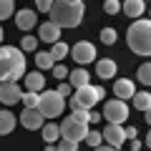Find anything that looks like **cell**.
Here are the masks:
<instances>
[{"label": "cell", "mask_w": 151, "mask_h": 151, "mask_svg": "<svg viewBox=\"0 0 151 151\" xmlns=\"http://www.w3.org/2000/svg\"><path fill=\"white\" fill-rule=\"evenodd\" d=\"M25 78V55L15 45H0V83Z\"/></svg>", "instance_id": "obj_1"}, {"label": "cell", "mask_w": 151, "mask_h": 151, "mask_svg": "<svg viewBox=\"0 0 151 151\" xmlns=\"http://www.w3.org/2000/svg\"><path fill=\"white\" fill-rule=\"evenodd\" d=\"M86 5L83 3H70V0H53L50 5V23L58 28H76L83 20Z\"/></svg>", "instance_id": "obj_2"}, {"label": "cell", "mask_w": 151, "mask_h": 151, "mask_svg": "<svg viewBox=\"0 0 151 151\" xmlns=\"http://www.w3.org/2000/svg\"><path fill=\"white\" fill-rule=\"evenodd\" d=\"M88 111H83V108H78V111H73L68 116V119L60 124V139L65 141H73V144H78V141L86 139V134L91 129H88Z\"/></svg>", "instance_id": "obj_3"}, {"label": "cell", "mask_w": 151, "mask_h": 151, "mask_svg": "<svg viewBox=\"0 0 151 151\" xmlns=\"http://www.w3.org/2000/svg\"><path fill=\"white\" fill-rule=\"evenodd\" d=\"M126 43L134 53L151 55V20H136L126 33Z\"/></svg>", "instance_id": "obj_4"}, {"label": "cell", "mask_w": 151, "mask_h": 151, "mask_svg": "<svg viewBox=\"0 0 151 151\" xmlns=\"http://www.w3.org/2000/svg\"><path fill=\"white\" fill-rule=\"evenodd\" d=\"M65 108V98L58 91H45L40 93V103H38V111L43 113V119H55L60 116Z\"/></svg>", "instance_id": "obj_5"}, {"label": "cell", "mask_w": 151, "mask_h": 151, "mask_svg": "<svg viewBox=\"0 0 151 151\" xmlns=\"http://www.w3.org/2000/svg\"><path fill=\"white\" fill-rule=\"evenodd\" d=\"M103 93H106V91H103L101 86H83V88H78V91H76L73 101L78 103V108H83V111H91V108L103 98Z\"/></svg>", "instance_id": "obj_6"}, {"label": "cell", "mask_w": 151, "mask_h": 151, "mask_svg": "<svg viewBox=\"0 0 151 151\" xmlns=\"http://www.w3.org/2000/svg\"><path fill=\"white\" fill-rule=\"evenodd\" d=\"M103 116H106L108 124L121 126L126 119H129V106H126V101H119V98H113V101H108L106 106H103Z\"/></svg>", "instance_id": "obj_7"}, {"label": "cell", "mask_w": 151, "mask_h": 151, "mask_svg": "<svg viewBox=\"0 0 151 151\" xmlns=\"http://www.w3.org/2000/svg\"><path fill=\"white\" fill-rule=\"evenodd\" d=\"M70 55L78 65H86V63H93L96 60V45L88 43V40H81V43H76L70 48Z\"/></svg>", "instance_id": "obj_8"}, {"label": "cell", "mask_w": 151, "mask_h": 151, "mask_svg": "<svg viewBox=\"0 0 151 151\" xmlns=\"http://www.w3.org/2000/svg\"><path fill=\"white\" fill-rule=\"evenodd\" d=\"M0 101L5 103V106H13V103L23 101V88L18 86V83H13V81L3 83V86H0Z\"/></svg>", "instance_id": "obj_9"}, {"label": "cell", "mask_w": 151, "mask_h": 151, "mask_svg": "<svg viewBox=\"0 0 151 151\" xmlns=\"http://www.w3.org/2000/svg\"><path fill=\"white\" fill-rule=\"evenodd\" d=\"M20 124L25 126V129L35 131V129H43V126H45V119H43V113L38 111V108H23Z\"/></svg>", "instance_id": "obj_10"}, {"label": "cell", "mask_w": 151, "mask_h": 151, "mask_svg": "<svg viewBox=\"0 0 151 151\" xmlns=\"http://www.w3.org/2000/svg\"><path fill=\"white\" fill-rule=\"evenodd\" d=\"M103 139H106L108 146H113V149H119L121 144L126 141V134H124V126H116V124H108L106 129H103Z\"/></svg>", "instance_id": "obj_11"}, {"label": "cell", "mask_w": 151, "mask_h": 151, "mask_svg": "<svg viewBox=\"0 0 151 151\" xmlns=\"http://www.w3.org/2000/svg\"><path fill=\"white\" fill-rule=\"evenodd\" d=\"M38 35H40V40L43 43H58L60 40V28L55 25V23H40L38 25Z\"/></svg>", "instance_id": "obj_12"}, {"label": "cell", "mask_w": 151, "mask_h": 151, "mask_svg": "<svg viewBox=\"0 0 151 151\" xmlns=\"http://www.w3.org/2000/svg\"><path fill=\"white\" fill-rule=\"evenodd\" d=\"M113 93H116L119 101H129V98L136 96V86H134V81H129V78H119L116 86H113Z\"/></svg>", "instance_id": "obj_13"}, {"label": "cell", "mask_w": 151, "mask_h": 151, "mask_svg": "<svg viewBox=\"0 0 151 151\" xmlns=\"http://www.w3.org/2000/svg\"><path fill=\"white\" fill-rule=\"evenodd\" d=\"M15 25L20 28V30H30V28H35V25H40L38 23V18H35V10H18L15 13Z\"/></svg>", "instance_id": "obj_14"}, {"label": "cell", "mask_w": 151, "mask_h": 151, "mask_svg": "<svg viewBox=\"0 0 151 151\" xmlns=\"http://www.w3.org/2000/svg\"><path fill=\"white\" fill-rule=\"evenodd\" d=\"M45 86V78L40 70H33V73H25V91L28 93H38Z\"/></svg>", "instance_id": "obj_15"}, {"label": "cell", "mask_w": 151, "mask_h": 151, "mask_svg": "<svg viewBox=\"0 0 151 151\" xmlns=\"http://www.w3.org/2000/svg\"><path fill=\"white\" fill-rule=\"evenodd\" d=\"M68 78H70V88H83V86H88V81H91V76H88V70L86 68H76V70H70L68 73Z\"/></svg>", "instance_id": "obj_16"}, {"label": "cell", "mask_w": 151, "mask_h": 151, "mask_svg": "<svg viewBox=\"0 0 151 151\" xmlns=\"http://www.w3.org/2000/svg\"><path fill=\"white\" fill-rule=\"evenodd\" d=\"M116 68H119V65L113 63L111 58H101L96 63V73H98V78H113V76H116Z\"/></svg>", "instance_id": "obj_17"}, {"label": "cell", "mask_w": 151, "mask_h": 151, "mask_svg": "<svg viewBox=\"0 0 151 151\" xmlns=\"http://www.w3.org/2000/svg\"><path fill=\"white\" fill-rule=\"evenodd\" d=\"M121 10L129 18H139L141 13H144V0H126L124 5H121Z\"/></svg>", "instance_id": "obj_18"}, {"label": "cell", "mask_w": 151, "mask_h": 151, "mask_svg": "<svg viewBox=\"0 0 151 151\" xmlns=\"http://www.w3.org/2000/svg\"><path fill=\"white\" fill-rule=\"evenodd\" d=\"M13 129H15V116L10 111H0V136L10 134Z\"/></svg>", "instance_id": "obj_19"}, {"label": "cell", "mask_w": 151, "mask_h": 151, "mask_svg": "<svg viewBox=\"0 0 151 151\" xmlns=\"http://www.w3.org/2000/svg\"><path fill=\"white\" fill-rule=\"evenodd\" d=\"M43 139L48 144H58L60 141V126H55V121H50V124L43 126Z\"/></svg>", "instance_id": "obj_20"}, {"label": "cell", "mask_w": 151, "mask_h": 151, "mask_svg": "<svg viewBox=\"0 0 151 151\" xmlns=\"http://www.w3.org/2000/svg\"><path fill=\"white\" fill-rule=\"evenodd\" d=\"M134 106L141 108V111H149V108H151V93H149V91L136 93V96H134Z\"/></svg>", "instance_id": "obj_21"}, {"label": "cell", "mask_w": 151, "mask_h": 151, "mask_svg": "<svg viewBox=\"0 0 151 151\" xmlns=\"http://www.w3.org/2000/svg\"><path fill=\"white\" fill-rule=\"evenodd\" d=\"M48 53L53 55V60H55V63H58V60H63L65 55L70 53V48H68V45H65V43H60V40H58V43H53V48H50Z\"/></svg>", "instance_id": "obj_22"}, {"label": "cell", "mask_w": 151, "mask_h": 151, "mask_svg": "<svg viewBox=\"0 0 151 151\" xmlns=\"http://www.w3.org/2000/svg\"><path fill=\"white\" fill-rule=\"evenodd\" d=\"M35 65L40 70H45V68H53L55 60H53V55H50V53H35Z\"/></svg>", "instance_id": "obj_23"}, {"label": "cell", "mask_w": 151, "mask_h": 151, "mask_svg": "<svg viewBox=\"0 0 151 151\" xmlns=\"http://www.w3.org/2000/svg\"><path fill=\"white\" fill-rule=\"evenodd\" d=\"M23 103H25V108H38V103H40V93H23Z\"/></svg>", "instance_id": "obj_24"}, {"label": "cell", "mask_w": 151, "mask_h": 151, "mask_svg": "<svg viewBox=\"0 0 151 151\" xmlns=\"http://www.w3.org/2000/svg\"><path fill=\"white\" fill-rule=\"evenodd\" d=\"M139 81L144 83V86H151V63H144L139 68Z\"/></svg>", "instance_id": "obj_25"}, {"label": "cell", "mask_w": 151, "mask_h": 151, "mask_svg": "<svg viewBox=\"0 0 151 151\" xmlns=\"http://www.w3.org/2000/svg\"><path fill=\"white\" fill-rule=\"evenodd\" d=\"M116 38H119V35H116L113 28H103V30H101V40L106 45H113V43H116Z\"/></svg>", "instance_id": "obj_26"}, {"label": "cell", "mask_w": 151, "mask_h": 151, "mask_svg": "<svg viewBox=\"0 0 151 151\" xmlns=\"http://www.w3.org/2000/svg\"><path fill=\"white\" fill-rule=\"evenodd\" d=\"M13 15V0H0V20Z\"/></svg>", "instance_id": "obj_27"}, {"label": "cell", "mask_w": 151, "mask_h": 151, "mask_svg": "<svg viewBox=\"0 0 151 151\" xmlns=\"http://www.w3.org/2000/svg\"><path fill=\"white\" fill-rule=\"evenodd\" d=\"M83 141H86L88 146H93V149H96V146H101V141H103V136L98 134V131H88V134H86V139H83Z\"/></svg>", "instance_id": "obj_28"}, {"label": "cell", "mask_w": 151, "mask_h": 151, "mask_svg": "<svg viewBox=\"0 0 151 151\" xmlns=\"http://www.w3.org/2000/svg\"><path fill=\"white\" fill-rule=\"evenodd\" d=\"M35 45H38V40L33 35H25L20 40V50H35Z\"/></svg>", "instance_id": "obj_29"}, {"label": "cell", "mask_w": 151, "mask_h": 151, "mask_svg": "<svg viewBox=\"0 0 151 151\" xmlns=\"http://www.w3.org/2000/svg\"><path fill=\"white\" fill-rule=\"evenodd\" d=\"M103 10H106L108 15H116V13L121 10V3H119V0H106V5H103Z\"/></svg>", "instance_id": "obj_30"}, {"label": "cell", "mask_w": 151, "mask_h": 151, "mask_svg": "<svg viewBox=\"0 0 151 151\" xmlns=\"http://www.w3.org/2000/svg\"><path fill=\"white\" fill-rule=\"evenodd\" d=\"M55 149H58V151H76V149H78V144H73V141H65V139H60L58 144H55Z\"/></svg>", "instance_id": "obj_31"}, {"label": "cell", "mask_w": 151, "mask_h": 151, "mask_svg": "<svg viewBox=\"0 0 151 151\" xmlns=\"http://www.w3.org/2000/svg\"><path fill=\"white\" fill-rule=\"evenodd\" d=\"M35 5L40 13H50V5H53V0H35Z\"/></svg>", "instance_id": "obj_32"}, {"label": "cell", "mask_w": 151, "mask_h": 151, "mask_svg": "<svg viewBox=\"0 0 151 151\" xmlns=\"http://www.w3.org/2000/svg\"><path fill=\"white\" fill-rule=\"evenodd\" d=\"M53 73H55V78H65L68 76V68L65 65H53Z\"/></svg>", "instance_id": "obj_33"}, {"label": "cell", "mask_w": 151, "mask_h": 151, "mask_svg": "<svg viewBox=\"0 0 151 151\" xmlns=\"http://www.w3.org/2000/svg\"><path fill=\"white\" fill-rule=\"evenodd\" d=\"M58 93H60V96H68V93H70V83H60V86H58Z\"/></svg>", "instance_id": "obj_34"}, {"label": "cell", "mask_w": 151, "mask_h": 151, "mask_svg": "<svg viewBox=\"0 0 151 151\" xmlns=\"http://www.w3.org/2000/svg\"><path fill=\"white\" fill-rule=\"evenodd\" d=\"M124 134H126V139H136V126H126Z\"/></svg>", "instance_id": "obj_35"}, {"label": "cell", "mask_w": 151, "mask_h": 151, "mask_svg": "<svg viewBox=\"0 0 151 151\" xmlns=\"http://www.w3.org/2000/svg\"><path fill=\"white\" fill-rule=\"evenodd\" d=\"M98 119H101V116H98L96 111H88V121H91V124H98Z\"/></svg>", "instance_id": "obj_36"}, {"label": "cell", "mask_w": 151, "mask_h": 151, "mask_svg": "<svg viewBox=\"0 0 151 151\" xmlns=\"http://www.w3.org/2000/svg\"><path fill=\"white\" fill-rule=\"evenodd\" d=\"M93 151H119V149H113V146H96V149H93Z\"/></svg>", "instance_id": "obj_37"}, {"label": "cell", "mask_w": 151, "mask_h": 151, "mask_svg": "<svg viewBox=\"0 0 151 151\" xmlns=\"http://www.w3.org/2000/svg\"><path fill=\"white\" fill-rule=\"evenodd\" d=\"M144 113H146V124L151 126V108H149V111H144Z\"/></svg>", "instance_id": "obj_38"}, {"label": "cell", "mask_w": 151, "mask_h": 151, "mask_svg": "<svg viewBox=\"0 0 151 151\" xmlns=\"http://www.w3.org/2000/svg\"><path fill=\"white\" fill-rule=\"evenodd\" d=\"M146 146L151 149V131H149V136H146Z\"/></svg>", "instance_id": "obj_39"}, {"label": "cell", "mask_w": 151, "mask_h": 151, "mask_svg": "<svg viewBox=\"0 0 151 151\" xmlns=\"http://www.w3.org/2000/svg\"><path fill=\"white\" fill-rule=\"evenodd\" d=\"M45 151H58V149H55V146H48V149H45Z\"/></svg>", "instance_id": "obj_40"}, {"label": "cell", "mask_w": 151, "mask_h": 151, "mask_svg": "<svg viewBox=\"0 0 151 151\" xmlns=\"http://www.w3.org/2000/svg\"><path fill=\"white\" fill-rule=\"evenodd\" d=\"M0 43H3V28H0Z\"/></svg>", "instance_id": "obj_41"}, {"label": "cell", "mask_w": 151, "mask_h": 151, "mask_svg": "<svg viewBox=\"0 0 151 151\" xmlns=\"http://www.w3.org/2000/svg\"><path fill=\"white\" fill-rule=\"evenodd\" d=\"M70 3H83V0H70Z\"/></svg>", "instance_id": "obj_42"}, {"label": "cell", "mask_w": 151, "mask_h": 151, "mask_svg": "<svg viewBox=\"0 0 151 151\" xmlns=\"http://www.w3.org/2000/svg\"><path fill=\"white\" fill-rule=\"evenodd\" d=\"M131 151H141V149H131Z\"/></svg>", "instance_id": "obj_43"}]
</instances>
